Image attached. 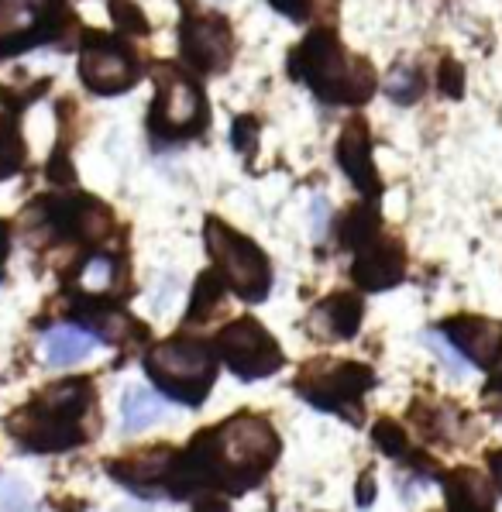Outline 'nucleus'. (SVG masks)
Listing matches in <instances>:
<instances>
[{"mask_svg":"<svg viewBox=\"0 0 502 512\" xmlns=\"http://www.w3.org/2000/svg\"><path fill=\"white\" fill-rule=\"evenodd\" d=\"M224 275L217 269L203 272L196 279V289H193V299H190V313H186V327H196V324H207L217 310H221V299H224Z\"/></svg>","mask_w":502,"mask_h":512,"instance_id":"nucleus-22","label":"nucleus"},{"mask_svg":"<svg viewBox=\"0 0 502 512\" xmlns=\"http://www.w3.org/2000/svg\"><path fill=\"white\" fill-rule=\"evenodd\" d=\"M97 337L86 327H52L49 334L42 337V354L52 368H66L76 365V361H86L93 351H97Z\"/></svg>","mask_w":502,"mask_h":512,"instance_id":"nucleus-18","label":"nucleus"},{"mask_svg":"<svg viewBox=\"0 0 502 512\" xmlns=\"http://www.w3.org/2000/svg\"><path fill=\"white\" fill-rule=\"evenodd\" d=\"M489 468H492V482H496L499 492H502V451H492L489 454Z\"/></svg>","mask_w":502,"mask_h":512,"instance_id":"nucleus-37","label":"nucleus"},{"mask_svg":"<svg viewBox=\"0 0 502 512\" xmlns=\"http://www.w3.org/2000/svg\"><path fill=\"white\" fill-rule=\"evenodd\" d=\"M145 372L162 389V396L183 406H200L214 389L217 351L196 337H172L145 354Z\"/></svg>","mask_w":502,"mask_h":512,"instance_id":"nucleus-4","label":"nucleus"},{"mask_svg":"<svg viewBox=\"0 0 502 512\" xmlns=\"http://www.w3.org/2000/svg\"><path fill=\"white\" fill-rule=\"evenodd\" d=\"M269 4L276 7L279 14L293 18V21H307L310 11H313V0H269Z\"/></svg>","mask_w":502,"mask_h":512,"instance_id":"nucleus-32","label":"nucleus"},{"mask_svg":"<svg viewBox=\"0 0 502 512\" xmlns=\"http://www.w3.org/2000/svg\"><path fill=\"white\" fill-rule=\"evenodd\" d=\"M28 104H31V97H11V93L0 86V183L18 176L28 162L25 141H21V131H18V110Z\"/></svg>","mask_w":502,"mask_h":512,"instance_id":"nucleus-17","label":"nucleus"},{"mask_svg":"<svg viewBox=\"0 0 502 512\" xmlns=\"http://www.w3.org/2000/svg\"><path fill=\"white\" fill-rule=\"evenodd\" d=\"M166 416V403H162L159 392L145 389V385H128L121 399V433L131 437V433H145L155 420Z\"/></svg>","mask_w":502,"mask_h":512,"instance_id":"nucleus-20","label":"nucleus"},{"mask_svg":"<svg viewBox=\"0 0 502 512\" xmlns=\"http://www.w3.org/2000/svg\"><path fill=\"white\" fill-rule=\"evenodd\" d=\"M214 351L241 382H255V378L279 372L282 361H286L282 358L279 341L258 324L255 317L231 320V324L214 337Z\"/></svg>","mask_w":502,"mask_h":512,"instance_id":"nucleus-9","label":"nucleus"},{"mask_svg":"<svg viewBox=\"0 0 502 512\" xmlns=\"http://www.w3.org/2000/svg\"><path fill=\"white\" fill-rule=\"evenodd\" d=\"M179 49L186 66L196 73H224L234 55L231 21L217 11H203L196 4H183V25H179Z\"/></svg>","mask_w":502,"mask_h":512,"instance_id":"nucleus-11","label":"nucleus"},{"mask_svg":"<svg viewBox=\"0 0 502 512\" xmlns=\"http://www.w3.org/2000/svg\"><path fill=\"white\" fill-rule=\"evenodd\" d=\"M423 341H427V348L437 354V358H441V365L447 368V372H451L454 378H465L468 375V365L461 358H465V354H461L458 348H454L451 341H447V334L441 330V334H437V330H430L427 337H423Z\"/></svg>","mask_w":502,"mask_h":512,"instance_id":"nucleus-27","label":"nucleus"},{"mask_svg":"<svg viewBox=\"0 0 502 512\" xmlns=\"http://www.w3.org/2000/svg\"><path fill=\"white\" fill-rule=\"evenodd\" d=\"M289 76L307 83L327 104H365L375 93V69L351 55L331 28H317L289 52Z\"/></svg>","mask_w":502,"mask_h":512,"instance_id":"nucleus-3","label":"nucleus"},{"mask_svg":"<svg viewBox=\"0 0 502 512\" xmlns=\"http://www.w3.org/2000/svg\"><path fill=\"white\" fill-rule=\"evenodd\" d=\"M7 255H11V231H7V224L0 220V275H4Z\"/></svg>","mask_w":502,"mask_h":512,"instance_id":"nucleus-36","label":"nucleus"},{"mask_svg":"<svg viewBox=\"0 0 502 512\" xmlns=\"http://www.w3.org/2000/svg\"><path fill=\"white\" fill-rule=\"evenodd\" d=\"M279 458V433L258 413H234L221 427L196 433L186 451H176L166 495L186 499L203 488L241 495L269 475Z\"/></svg>","mask_w":502,"mask_h":512,"instance_id":"nucleus-1","label":"nucleus"},{"mask_svg":"<svg viewBox=\"0 0 502 512\" xmlns=\"http://www.w3.org/2000/svg\"><path fill=\"white\" fill-rule=\"evenodd\" d=\"M207 248L214 258V269L224 275L227 289L245 303H262L269 296L272 286V265L265 258V251L255 241L238 234L234 227H227L224 220L207 217Z\"/></svg>","mask_w":502,"mask_h":512,"instance_id":"nucleus-6","label":"nucleus"},{"mask_svg":"<svg viewBox=\"0 0 502 512\" xmlns=\"http://www.w3.org/2000/svg\"><path fill=\"white\" fill-rule=\"evenodd\" d=\"M379 214H375V207H368V203H362V207H351L348 217H344L341 224V244L344 248H365L372 238H379Z\"/></svg>","mask_w":502,"mask_h":512,"instance_id":"nucleus-23","label":"nucleus"},{"mask_svg":"<svg viewBox=\"0 0 502 512\" xmlns=\"http://www.w3.org/2000/svg\"><path fill=\"white\" fill-rule=\"evenodd\" d=\"M372 499H375V478L372 471H365L362 485H358V506H372Z\"/></svg>","mask_w":502,"mask_h":512,"instance_id":"nucleus-34","label":"nucleus"},{"mask_svg":"<svg viewBox=\"0 0 502 512\" xmlns=\"http://www.w3.org/2000/svg\"><path fill=\"white\" fill-rule=\"evenodd\" d=\"M31 502V488L11 475H0V509H25Z\"/></svg>","mask_w":502,"mask_h":512,"instance_id":"nucleus-28","label":"nucleus"},{"mask_svg":"<svg viewBox=\"0 0 502 512\" xmlns=\"http://www.w3.org/2000/svg\"><path fill=\"white\" fill-rule=\"evenodd\" d=\"M45 172H49V179H52V183H59V186H69V183H73V162H69V152H66V148H59V152L56 155H52V159H49V169H45Z\"/></svg>","mask_w":502,"mask_h":512,"instance_id":"nucleus-31","label":"nucleus"},{"mask_svg":"<svg viewBox=\"0 0 502 512\" xmlns=\"http://www.w3.org/2000/svg\"><path fill=\"white\" fill-rule=\"evenodd\" d=\"M111 18H114L117 31H124V35H152L148 18L141 14L138 4H131V0H111Z\"/></svg>","mask_w":502,"mask_h":512,"instance_id":"nucleus-26","label":"nucleus"},{"mask_svg":"<svg viewBox=\"0 0 502 512\" xmlns=\"http://www.w3.org/2000/svg\"><path fill=\"white\" fill-rule=\"evenodd\" d=\"M97 392L90 378H66L42 389L28 406L7 416L4 430L18 440L21 451L62 454L83 447L97 433Z\"/></svg>","mask_w":502,"mask_h":512,"instance_id":"nucleus-2","label":"nucleus"},{"mask_svg":"<svg viewBox=\"0 0 502 512\" xmlns=\"http://www.w3.org/2000/svg\"><path fill=\"white\" fill-rule=\"evenodd\" d=\"M255 135H258V121L251 114L234 121V148H238V152H248V159L255 155Z\"/></svg>","mask_w":502,"mask_h":512,"instance_id":"nucleus-30","label":"nucleus"},{"mask_svg":"<svg viewBox=\"0 0 502 512\" xmlns=\"http://www.w3.org/2000/svg\"><path fill=\"white\" fill-rule=\"evenodd\" d=\"M76 28L66 0H0V59L38 49Z\"/></svg>","mask_w":502,"mask_h":512,"instance_id":"nucleus-8","label":"nucleus"},{"mask_svg":"<svg viewBox=\"0 0 502 512\" xmlns=\"http://www.w3.org/2000/svg\"><path fill=\"white\" fill-rule=\"evenodd\" d=\"M337 162H341L344 176L362 189L368 200H375L382 193V179L372 162V135H368V124L362 117H351L344 124L341 138H337Z\"/></svg>","mask_w":502,"mask_h":512,"instance_id":"nucleus-14","label":"nucleus"},{"mask_svg":"<svg viewBox=\"0 0 502 512\" xmlns=\"http://www.w3.org/2000/svg\"><path fill=\"white\" fill-rule=\"evenodd\" d=\"M485 406H489L492 413L502 416V372L492 378L489 385H485Z\"/></svg>","mask_w":502,"mask_h":512,"instance_id":"nucleus-33","label":"nucleus"},{"mask_svg":"<svg viewBox=\"0 0 502 512\" xmlns=\"http://www.w3.org/2000/svg\"><path fill=\"white\" fill-rule=\"evenodd\" d=\"M444 334L472 365L492 368L502 361V324L485 317H451L444 320Z\"/></svg>","mask_w":502,"mask_h":512,"instance_id":"nucleus-15","label":"nucleus"},{"mask_svg":"<svg viewBox=\"0 0 502 512\" xmlns=\"http://www.w3.org/2000/svg\"><path fill=\"white\" fill-rule=\"evenodd\" d=\"M362 299L355 293H331L313 306L307 317V334L313 341H351L362 327Z\"/></svg>","mask_w":502,"mask_h":512,"instance_id":"nucleus-16","label":"nucleus"},{"mask_svg":"<svg viewBox=\"0 0 502 512\" xmlns=\"http://www.w3.org/2000/svg\"><path fill=\"white\" fill-rule=\"evenodd\" d=\"M437 86H441L444 97H461V93H465V69L454 59H444L441 73H437Z\"/></svg>","mask_w":502,"mask_h":512,"instance_id":"nucleus-29","label":"nucleus"},{"mask_svg":"<svg viewBox=\"0 0 502 512\" xmlns=\"http://www.w3.org/2000/svg\"><path fill=\"white\" fill-rule=\"evenodd\" d=\"M406 275V255L403 244L392 238H372L365 248L355 251V262H351V279L365 289V293H382V289L399 286Z\"/></svg>","mask_w":502,"mask_h":512,"instance_id":"nucleus-13","label":"nucleus"},{"mask_svg":"<svg viewBox=\"0 0 502 512\" xmlns=\"http://www.w3.org/2000/svg\"><path fill=\"white\" fill-rule=\"evenodd\" d=\"M141 76L138 52L131 49L124 38L97 35L86 31L83 49H80V80L100 97H117V93L131 90Z\"/></svg>","mask_w":502,"mask_h":512,"instance_id":"nucleus-10","label":"nucleus"},{"mask_svg":"<svg viewBox=\"0 0 502 512\" xmlns=\"http://www.w3.org/2000/svg\"><path fill=\"white\" fill-rule=\"evenodd\" d=\"M382 90H386L396 104H417V100L423 97V73L417 66H406V62H403V66H396L386 76Z\"/></svg>","mask_w":502,"mask_h":512,"instance_id":"nucleus-24","label":"nucleus"},{"mask_svg":"<svg viewBox=\"0 0 502 512\" xmlns=\"http://www.w3.org/2000/svg\"><path fill=\"white\" fill-rule=\"evenodd\" d=\"M117 293H124V258H111V255L90 258L86 269L80 272V296L111 299Z\"/></svg>","mask_w":502,"mask_h":512,"instance_id":"nucleus-21","label":"nucleus"},{"mask_svg":"<svg viewBox=\"0 0 502 512\" xmlns=\"http://www.w3.org/2000/svg\"><path fill=\"white\" fill-rule=\"evenodd\" d=\"M372 440H375V447H379L382 454H389V458H410V437H406V430L399 427L396 420H379V423H375Z\"/></svg>","mask_w":502,"mask_h":512,"instance_id":"nucleus-25","label":"nucleus"},{"mask_svg":"<svg viewBox=\"0 0 502 512\" xmlns=\"http://www.w3.org/2000/svg\"><path fill=\"white\" fill-rule=\"evenodd\" d=\"M444 492H447V509L454 512H478V509L485 512L496 506L489 478H482L475 468H454L444 482Z\"/></svg>","mask_w":502,"mask_h":512,"instance_id":"nucleus-19","label":"nucleus"},{"mask_svg":"<svg viewBox=\"0 0 502 512\" xmlns=\"http://www.w3.org/2000/svg\"><path fill=\"white\" fill-rule=\"evenodd\" d=\"M155 100L148 110V131L162 141H190L207 131V97L200 83L179 66H159L155 69Z\"/></svg>","mask_w":502,"mask_h":512,"instance_id":"nucleus-5","label":"nucleus"},{"mask_svg":"<svg viewBox=\"0 0 502 512\" xmlns=\"http://www.w3.org/2000/svg\"><path fill=\"white\" fill-rule=\"evenodd\" d=\"M375 385V372L362 361L317 358L296 375V396L317 409H331L348 423H362V399Z\"/></svg>","mask_w":502,"mask_h":512,"instance_id":"nucleus-7","label":"nucleus"},{"mask_svg":"<svg viewBox=\"0 0 502 512\" xmlns=\"http://www.w3.org/2000/svg\"><path fill=\"white\" fill-rule=\"evenodd\" d=\"M45 224H52V234H56V238L80 241L83 248H90V244H100L107 234H111L114 214L104 207V203H97L80 193V196H73V200L52 203Z\"/></svg>","mask_w":502,"mask_h":512,"instance_id":"nucleus-12","label":"nucleus"},{"mask_svg":"<svg viewBox=\"0 0 502 512\" xmlns=\"http://www.w3.org/2000/svg\"><path fill=\"white\" fill-rule=\"evenodd\" d=\"M324 227H327V207H324V200H313V234L317 238H324Z\"/></svg>","mask_w":502,"mask_h":512,"instance_id":"nucleus-35","label":"nucleus"}]
</instances>
